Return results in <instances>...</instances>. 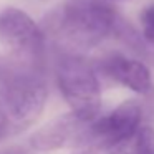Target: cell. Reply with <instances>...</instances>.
<instances>
[{"label":"cell","instance_id":"cell-1","mask_svg":"<svg viewBox=\"0 0 154 154\" xmlns=\"http://www.w3.org/2000/svg\"><path fill=\"white\" fill-rule=\"evenodd\" d=\"M116 27V14L100 0H71L50 17V32L71 50L100 45Z\"/></svg>","mask_w":154,"mask_h":154},{"label":"cell","instance_id":"cell-4","mask_svg":"<svg viewBox=\"0 0 154 154\" xmlns=\"http://www.w3.org/2000/svg\"><path fill=\"white\" fill-rule=\"evenodd\" d=\"M143 109L137 100H128L118 104L109 114L91 121L78 137V154H96L100 149L106 151L114 143L133 134L139 128Z\"/></svg>","mask_w":154,"mask_h":154},{"label":"cell","instance_id":"cell-8","mask_svg":"<svg viewBox=\"0 0 154 154\" xmlns=\"http://www.w3.org/2000/svg\"><path fill=\"white\" fill-rule=\"evenodd\" d=\"M106 154H154V129L139 126L133 134L108 147Z\"/></svg>","mask_w":154,"mask_h":154},{"label":"cell","instance_id":"cell-11","mask_svg":"<svg viewBox=\"0 0 154 154\" xmlns=\"http://www.w3.org/2000/svg\"><path fill=\"white\" fill-rule=\"evenodd\" d=\"M0 139H2V134H0Z\"/></svg>","mask_w":154,"mask_h":154},{"label":"cell","instance_id":"cell-9","mask_svg":"<svg viewBox=\"0 0 154 154\" xmlns=\"http://www.w3.org/2000/svg\"><path fill=\"white\" fill-rule=\"evenodd\" d=\"M141 28L144 38L149 43H154V7H147L141 14Z\"/></svg>","mask_w":154,"mask_h":154},{"label":"cell","instance_id":"cell-12","mask_svg":"<svg viewBox=\"0 0 154 154\" xmlns=\"http://www.w3.org/2000/svg\"><path fill=\"white\" fill-rule=\"evenodd\" d=\"M45 2H48V0H45Z\"/></svg>","mask_w":154,"mask_h":154},{"label":"cell","instance_id":"cell-3","mask_svg":"<svg viewBox=\"0 0 154 154\" xmlns=\"http://www.w3.org/2000/svg\"><path fill=\"white\" fill-rule=\"evenodd\" d=\"M57 83L66 104L78 118L91 121L101 108V88L94 70L81 57H61L55 68Z\"/></svg>","mask_w":154,"mask_h":154},{"label":"cell","instance_id":"cell-10","mask_svg":"<svg viewBox=\"0 0 154 154\" xmlns=\"http://www.w3.org/2000/svg\"><path fill=\"white\" fill-rule=\"evenodd\" d=\"M0 154H27V152H25V151H22L20 147H10V149L0 151Z\"/></svg>","mask_w":154,"mask_h":154},{"label":"cell","instance_id":"cell-5","mask_svg":"<svg viewBox=\"0 0 154 154\" xmlns=\"http://www.w3.org/2000/svg\"><path fill=\"white\" fill-rule=\"evenodd\" d=\"M0 40L12 58L32 68L38 66L45 53L43 30L20 8L7 7L0 12Z\"/></svg>","mask_w":154,"mask_h":154},{"label":"cell","instance_id":"cell-2","mask_svg":"<svg viewBox=\"0 0 154 154\" xmlns=\"http://www.w3.org/2000/svg\"><path fill=\"white\" fill-rule=\"evenodd\" d=\"M48 91L37 68L20 65L0 81V134H17L43 113Z\"/></svg>","mask_w":154,"mask_h":154},{"label":"cell","instance_id":"cell-6","mask_svg":"<svg viewBox=\"0 0 154 154\" xmlns=\"http://www.w3.org/2000/svg\"><path fill=\"white\" fill-rule=\"evenodd\" d=\"M85 124H88V121H83L71 111L42 126L32 136L30 144L38 151H57L68 143H76Z\"/></svg>","mask_w":154,"mask_h":154},{"label":"cell","instance_id":"cell-7","mask_svg":"<svg viewBox=\"0 0 154 154\" xmlns=\"http://www.w3.org/2000/svg\"><path fill=\"white\" fill-rule=\"evenodd\" d=\"M101 70L114 81L137 94H146L152 88L149 68L139 60L126 58L123 55H111L101 61Z\"/></svg>","mask_w":154,"mask_h":154}]
</instances>
